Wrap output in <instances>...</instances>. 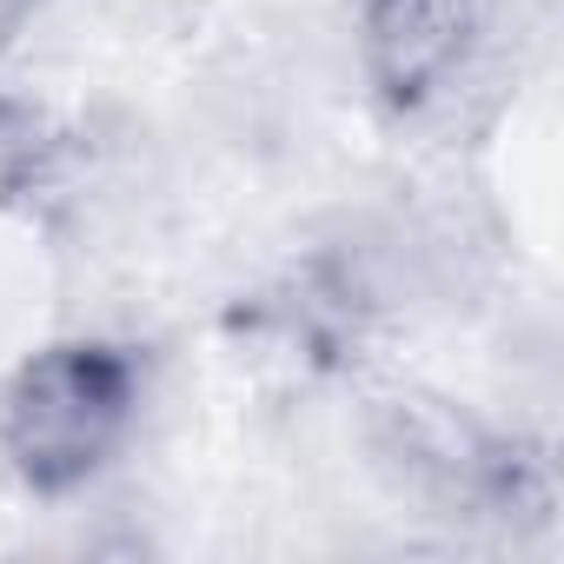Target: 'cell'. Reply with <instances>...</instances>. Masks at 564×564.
Instances as JSON below:
<instances>
[{
  "instance_id": "6da1fadb",
  "label": "cell",
  "mask_w": 564,
  "mask_h": 564,
  "mask_svg": "<svg viewBox=\"0 0 564 564\" xmlns=\"http://www.w3.org/2000/svg\"><path fill=\"white\" fill-rule=\"evenodd\" d=\"M140 419V359L113 339H54L0 386V458L41 498L80 491Z\"/></svg>"
},
{
  "instance_id": "7a4b0ae2",
  "label": "cell",
  "mask_w": 564,
  "mask_h": 564,
  "mask_svg": "<svg viewBox=\"0 0 564 564\" xmlns=\"http://www.w3.org/2000/svg\"><path fill=\"white\" fill-rule=\"evenodd\" d=\"M498 0H359L372 87L392 107H425L485 41Z\"/></svg>"
}]
</instances>
